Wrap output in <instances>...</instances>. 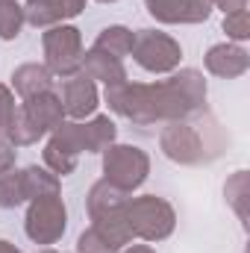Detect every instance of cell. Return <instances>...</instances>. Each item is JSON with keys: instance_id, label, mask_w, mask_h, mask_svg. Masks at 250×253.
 Listing matches in <instances>:
<instances>
[{"instance_id": "obj_22", "label": "cell", "mask_w": 250, "mask_h": 253, "mask_svg": "<svg viewBox=\"0 0 250 253\" xmlns=\"http://www.w3.org/2000/svg\"><path fill=\"white\" fill-rule=\"evenodd\" d=\"M21 203H27L24 186H21V171L12 168V171L0 174V209H15Z\"/></svg>"}, {"instance_id": "obj_25", "label": "cell", "mask_w": 250, "mask_h": 253, "mask_svg": "<svg viewBox=\"0 0 250 253\" xmlns=\"http://www.w3.org/2000/svg\"><path fill=\"white\" fill-rule=\"evenodd\" d=\"M15 109H18V106H15V94H12V88L0 83V132H9L12 118H15Z\"/></svg>"}, {"instance_id": "obj_3", "label": "cell", "mask_w": 250, "mask_h": 253, "mask_svg": "<svg viewBox=\"0 0 250 253\" xmlns=\"http://www.w3.org/2000/svg\"><path fill=\"white\" fill-rule=\"evenodd\" d=\"M42 50H44V68L53 77H74L80 74V62H83V33L74 24H56L47 27L42 36Z\"/></svg>"}, {"instance_id": "obj_1", "label": "cell", "mask_w": 250, "mask_h": 253, "mask_svg": "<svg viewBox=\"0 0 250 253\" xmlns=\"http://www.w3.org/2000/svg\"><path fill=\"white\" fill-rule=\"evenodd\" d=\"M106 103L115 115L135 126L186 121L206 103V80L197 68H180L162 83H115L106 85Z\"/></svg>"}, {"instance_id": "obj_27", "label": "cell", "mask_w": 250, "mask_h": 253, "mask_svg": "<svg viewBox=\"0 0 250 253\" xmlns=\"http://www.w3.org/2000/svg\"><path fill=\"white\" fill-rule=\"evenodd\" d=\"M15 144H12V138L6 135V132H0V174H6V171H12L15 168Z\"/></svg>"}, {"instance_id": "obj_14", "label": "cell", "mask_w": 250, "mask_h": 253, "mask_svg": "<svg viewBox=\"0 0 250 253\" xmlns=\"http://www.w3.org/2000/svg\"><path fill=\"white\" fill-rule=\"evenodd\" d=\"M80 74H85L91 83H103V85H115V83H124L126 80V68L121 59L91 47L83 53V62H80Z\"/></svg>"}, {"instance_id": "obj_11", "label": "cell", "mask_w": 250, "mask_h": 253, "mask_svg": "<svg viewBox=\"0 0 250 253\" xmlns=\"http://www.w3.org/2000/svg\"><path fill=\"white\" fill-rule=\"evenodd\" d=\"M85 9V0H27L24 3V18L36 30H47L65 24L68 18H77Z\"/></svg>"}, {"instance_id": "obj_9", "label": "cell", "mask_w": 250, "mask_h": 253, "mask_svg": "<svg viewBox=\"0 0 250 253\" xmlns=\"http://www.w3.org/2000/svg\"><path fill=\"white\" fill-rule=\"evenodd\" d=\"M62 109H65V118H74V121H83L88 115L97 112L100 106V94H97V85L85 77V74H74L62 83Z\"/></svg>"}, {"instance_id": "obj_20", "label": "cell", "mask_w": 250, "mask_h": 253, "mask_svg": "<svg viewBox=\"0 0 250 253\" xmlns=\"http://www.w3.org/2000/svg\"><path fill=\"white\" fill-rule=\"evenodd\" d=\"M224 197L227 203L233 206V212L239 215L242 224H248V197H250V180H248V171H236L227 186H224Z\"/></svg>"}, {"instance_id": "obj_10", "label": "cell", "mask_w": 250, "mask_h": 253, "mask_svg": "<svg viewBox=\"0 0 250 253\" xmlns=\"http://www.w3.org/2000/svg\"><path fill=\"white\" fill-rule=\"evenodd\" d=\"M203 65L212 77L221 80H239L242 74H248L250 68V53L236 44V42H224V44H212L203 56Z\"/></svg>"}, {"instance_id": "obj_2", "label": "cell", "mask_w": 250, "mask_h": 253, "mask_svg": "<svg viewBox=\"0 0 250 253\" xmlns=\"http://www.w3.org/2000/svg\"><path fill=\"white\" fill-rule=\"evenodd\" d=\"M124 215L132 236L141 239V242H165L177 227L174 206L165 197H156V194L129 197L124 203Z\"/></svg>"}, {"instance_id": "obj_16", "label": "cell", "mask_w": 250, "mask_h": 253, "mask_svg": "<svg viewBox=\"0 0 250 253\" xmlns=\"http://www.w3.org/2000/svg\"><path fill=\"white\" fill-rule=\"evenodd\" d=\"M21 186H24V197L27 200L50 197V194H59V189H62L59 177L50 168H44V165H27V168H21Z\"/></svg>"}, {"instance_id": "obj_15", "label": "cell", "mask_w": 250, "mask_h": 253, "mask_svg": "<svg viewBox=\"0 0 250 253\" xmlns=\"http://www.w3.org/2000/svg\"><path fill=\"white\" fill-rule=\"evenodd\" d=\"M50 85H53V74L39 62H24L12 71V88L18 91L21 100L36 97L42 91H50Z\"/></svg>"}, {"instance_id": "obj_4", "label": "cell", "mask_w": 250, "mask_h": 253, "mask_svg": "<svg viewBox=\"0 0 250 253\" xmlns=\"http://www.w3.org/2000/svg\"><path fill=\"white\" fill-rule=\"evenodd\" d=\"M103 180L132 194L150 174V156L135 144H109L103 153Z\"/></svg>"}, {"instance_id": "obj_23", "label": "cell", "mask_w": 250, "mask_h": 253, "mask_svg": "<svg viewBox=\"0 0 250 253\" xmlns=\"http://www.w3.org/2000/svg\"><path fill=\"white\" fill-rule=\"evenodd\" d=\"M77 162H80V156H74V153H68L62 147H56L53 141L44 144V168H50L56 177L74 174V171H77Z\"/></svg>"}, {"instance_id": "obj_12", "label": "cell", "mask_w": 250, "mask_h": 253, "mask_svg": "<svg viewBox=\"0 0 250 253\" xmlns=\"http://www.w3.org/2000/svg\"><path fill=\"white\" fill-rule=\"evenodd\" d=\"M18 109H21L36 126H42L44 132L56 129V126L65 121L62 100H59L56 91H42V94H36V97H27Z\"/></svg>"}, {"instance_id": "obj_24", "label": "cell", "mask_w": 250, "mask_h": 253, "mask_svg": "<svg viewBox=\"0 0 250 253\" xmlns=\"http://www.w3.org/2000/svg\"><path fill=\"white\" fill-rule=\"evenodd\" d=\"M221 27H224V33H227V39H230V42H236V44L248 42V39H250V18H248V9H239V12H227Z\"/></svg>"}, {"instance_id": "obj_7", "label": "cell", "mask_w": 250, "mask_h": 253, "mask_svg": "<svg viewBox=\"0 0 250 253\" xmlns=\"http://www.w3.org/2000/svg\"><path fill=\"white\" fill-rule=\"evenodd\" d=\"M159 147L177 165H197V162H203V138L186 121L165 124V129L159 132Z\"/></svg>"}, {"instance_id": "obj_8", "label": "cell", "mask_w": 250, "mask_h": 253, "mask_svg": "<svg viewBox=\"0 0 250 253\" xmlns=\"http://www.w3.org/2000/svg\"><path fill=\"white\" fill-rule=\"evenodd\" d=\"M144 9L159 24H203L212 15L209 0H144Z\"/></svg>"}, {"instance_id": "obj_6", "label": "cell", "mask_w": 250, "mask_h": 253, "mask_svg": "<svg viewBox=\"0 0 250 253\" xmlns=\"http://www.w3.org/2000/svg\"><path fill=\"white\" fill-rule=\"evenodd\" d=\"M68 230V206L59 194L36 197L27 206L24 233L33 245H56Z\"/></svg>"}, {"instance_id": "obj_29", "label": "cell", "mask_w": 250, "mask_h": 253, "mask_svg": "<svg viewBox=\"0 0 250 253\" xmlns=\"http://www.w3.org/2000/svg\"><path fill=\"white\" fill-rule=\"evenodd\" d=\"M118 253H156L150 245H126L124 251H118Z\"/></svg>"}, {"instance_id": "obj_17", "label": "cell", "mask_w": 250, "mask_h": 253, "mask_svg": "<svg viewBox=\"0 0 250 253\" xmlns=\"http://www.w3.org/2000/svg\"><path fill=\"white\" fill-rule=\"evenodd\" d=\"M118 126L109 115H91V121L83 124V144L85 153H103L109 144H115Z\"/></svg>"}, {"instance_id": "obj_19", "label": "cell", "mask_w": 250, "mask_h": 253, "mask_svg": "<svg viewBox=\"0 0 250 253\" xmlns=\"http://www.w3.org/2000/svg\"><path fill=\"white\" fill-rule=\"evenodd\" d=\"M94 47L103 50V53H109V56H115V59H124L132 50V30L124 27V24H109V27L100 30Z\"/></svg>"}, {"instance_id": "obj_31", "label": "cell", "mask_w": 250, "mask_h": 253, "mask_svg": "<svg viewBox=\"0 0 250 253\" xmlns=\"http://www.w3.org/2000/svg\"><path fill=\"white\" fill-rule=\"evenodd\" d=\"M39 253H59V251H53V248H47V251H39Z\"/></svg>"}, {"instance_id": "obj_21", "label": "cell", "mask_w": 250, "mask_h": 253, "mask_svg": "<svg viewBox=\"0 0 250 253\" xmlns=\"http://www.w3.org/2000/svg\"><path fill=\"white\" fill-rule=\"evenodd\" d=\"M24 24H27L24 6H18V0H0V39L15 42L21 36Z\"/></svg>"}, {"instance_id": "obj_26", "label": "cell", "mask_w": 250, "mask_h": 253, "mask_svg": "<svg viewBox=\"0 0 250 253\" xmlns=\"http://www.w3.org/2000/svg\"><path fill=\"white\" fill-rule=\"evenodd\" d=\"M74 253H112L106 245H103V239L88 227V230H83L80 233V239H77V251Z\"/></svg>"}, {"instance_id": "obj_32", "label": "cell", "mask_w": 250, "mask_h": 253, "mask_svg": "<svg viewBox=\"0 0 250 253\" xmlns=\"http://www.w3.org/2000/svg\"><path fill=\"white\" fill-rule=\"evenodd\" d=\"M97 3H115V0H97Z\"/></svg>"}, {"instance_id": "obj_18", "label": "cell", "mask_w": 250, "mask_h": 253, "mask_svg": "<svg viewBox=\"0 0 250 253\" xmlns=\"http://www.w3.org/2000/svg\"><path fill=\"white\" fill-rule=\"evenodd\" d=\"M126 200H129V194L121 191L118 186H112V183H106V180H97L88 194H85V209H88V218H94V215H100V212H112V209H121Z\"/></svg>"}, {"instance_id": "obj_30", "label": "cell", "mask_w": 250, "mask_h": 253, "mask_svg": "<svg viewBox=\"0 0 250 253\" xmlns=\"http://www.w3.org/2000/svg\"><path fill=\"white\" fill-rule=\"evenodd\" d=\"M0 253H21L12 242H6V239H0Z\"/></svg>"}, {"instance_id": "obj_13", "label": "cell", "mask_w": 250, "mask_h": 253, "mask_svg": "<svg viewBox=\"0 0 250 253\" xmlns=\"http://www.w3.org/2000/svg\"><path fill=\"white\" fill-rule=\"evenodd\" d=\"M91 230L103 239V245L109 248L112 253L124 251L126 245H132V230L126 224V215H124V206L121 209H112V212H100L91 218Z\"/></svg>"}, {"instance_id": "obj_28", "label": "cell", "mask_w": 250, "mask_h": 253, "mask_svg": "<svg viewBox=\"0 0 250 253\" xmlns=\"http://www.w3.org/2000/svg\"><path fill=\"white\" fill-rule=\"evenodd\" d=\"M215 9H221L224 15L227 12H239V9H248V0H209Z\"/></svg>"}, {"instance_id": "obj_5", "label": "cell", "mask_w": 250, "mask_h": 253, "mask_svg": "<svg viewBox=\"0 0 250 253\" xmlns=\"http://www.w3.org/2000/svg\"><path fill=\"white\" fill-rule=\"evenodd\" d=\"M132 59L147 74H174L183 62V47L162 30H135L132 33Z\"/></svg>"}]
</instances>
